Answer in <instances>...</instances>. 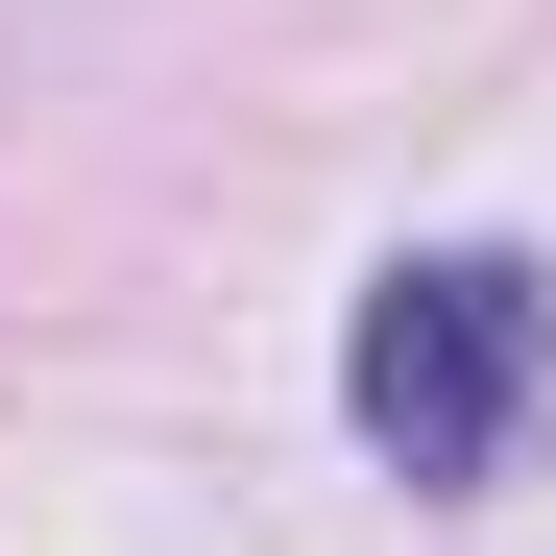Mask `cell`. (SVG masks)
<instances>
[{
  "label": "cell",
  "mask_w": 556,
  "mask_h": 556,
  "mask_svg": "<svg viewBox=\"0 0 556 556\" xmlns=\"http://www.w3.org/2000/svg\"><path fill=\"white\" fill-rule=\"evenodd\" d=\"M339 412H363L388 484H508L532 412H556V266L532 242H412L339 339Z\"/></svg>",
  "instance_id": "1"
}]
</instances>
